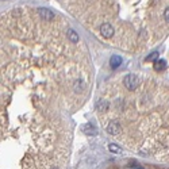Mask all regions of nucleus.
Wrapping results in <instances>:
<instances>
[{
  "instance_id": "nucleus-1",
  "label": "nucleus",
  "mask_w": 169,
  "mask_h": 169,
  "mask_svg": "<svg viewBox=\"0 0 169 169\" xmlns=\"http://www.w3.org/2000/svg\"><path fill=\"white\" fill-rule=\"evenodd\" d=\"M123 84H124V87H126L127 90L133 91V90H135V88L138 87L139 80H138V77L135 76V74H127V76L124 77V80H123Z\"/></svg>"
},
{
  "instance_id": "nucleus-2",
  "label": "nucleus",
  "mask_w": 169,
  "mask_h": 169,
  "mask_svg": "<svg viewBox=\"0 0 169 169\" xmlns=\"http://www.w3.org/2000/svg\"><path fill=\"white\" fill-rule=\"evenodd\" d=\"M100 34L104 38H111L112 35H114V27L110 23H103L100 26Z\"/></svg>"
},
{
  "instance_id": "nucleus-3",
  "label": "nucleus",
  "mask_w": 169,
  "mask_h": 169,
  "mask_svg": "<svg viewBox=\"0 0 169 169\" xmlns=\"http://www.w3.org/2000/svg\"><path fill=\"white\" fill-rule=\"evenodd\" d=\"M119 131H121V124H119L118 122H111V123L107 126V133H108V134L115 135V134H118Z\"/></svg>"
},
{
  "instance_id": "nucleus-4",
  "label": "nucleus",
  "mask_w": 169,
  "mask_h": 169,
  "mask_svg": "<svg viewBox=\"0 0 169 169\" xmlns=\"http://www.w3.org/2000/svg\"><path fill=\"white\" fill-rule=\"evenodd\" d=\"M38 12H39V15H41V18L43 20H51L53 18H54V14L51 12L50 10H48V8H39Z\"/></svg>"
},
{
  "instance_id": "nucleus-5",
  "label": "nucleus",
  "mask_w": 169,
  "mask_h": 169,
  "mask_svg": "<svg viewBox=\"0 0 169 169\" xmlns=\"http://www.w3.org/2000/svg\"><path fill=\"white\" fill-rule=\"evenodd\" d=\"M81 129H83V131L85 133V134H90V135H96V134H98L96 129L93 127V124H91V123L84 124V126H83Z\"/></svg>"
},
{
  "instance_id": "nucleus-6",
  "label": "nucleus",
  "mask_w": 169,
  "mask_h": 169,
  "mask_svg": "<svg viewBox=\"0 0 169 169\" xmlns=\"http://www.w3.org/2000/svg\"><path fill=\"white\" fill-rule=\"evenodd\" d=\"M121 64H122V57L121 56L115 54V56H112V57L110 58V65H111V68H114V69H116Z\"/></svg>"
},
{
  "instance_id": "nucleus-7",
  "label": "nucleus",
  "mask_w": 169,
  "mask_h": 169,
  "mask_svg": "<svg viewBox=\"0 0 169 169\" xmlns=\"http://www.w3.org/2000/svg\"><path fill=\"white\" fill-rule=\"evenodd\" d=\"M166 68V61L165 60H158L154 62V69L157 70V72H161V70H164Z\"/></svg>"
},
{
  "instance_id": "nucleus-8",
  "label": "nucleus",
  "mask_w": 169,
  "mask_h": 169,
  "mask_svg": "<svg viewBox=\"0 0 169 169\" xmlns=\"http://www.w3.org/2000/svg\"><path fill=\"white\" fill-rule=\"evenodd\" d=\"M110 107V103L107 102V100H100V102H98V104H96V108L99 110V111H105V110Z\"/></svg>"
},
{
  "instance_id": "nucleus-9",
  "label": "nucleus",
  "mask_w": 169,
  "mask_h": 169,
  "mask_svg": "<svg viewBox=\"0 0 169 169\" xmlns=\"http://www.w3.org/2000/svg\"><path fill=\"white\" fill-rule=\"evenodd\" d=\"M68 37H69V39L73 42V43L79 42V35H77V32L74 31V30H69V31H68Z\"/></svg>"
},
{
  "instance_id": "nucleus-10",
  "label": "nucleus",
  "mask_w": 169,
  "mask_h": 169,
  "mask_svg": "<svg viewBox=\"0 0 169 169\" xmlns=\"http://www.w3.org/2000/svg\"><path fill=\"white\" fill-rule=\"evenodd\" d=\"M108 149H110V152H112V153H121L122 150H121V147L118 146V145H115V144H110L108 145Z\"/></svg>"
},
{
  "instance_id": "nucleus-11",
  "label": "nucleus",
  "mask_w": 169,
  "mask_h": 169,
  "mask_svg": "<svg viewBox=\"0 0 169 169\" xmlns=\"http://www.w3.org/2000/svg\"><path fill=\"white\" fill-rule=\"evenodd\" d=\"M83 88H84V84H83V81H81V80H79V81H76V83H74V91H76V92H81V91H83Z\"/></svg>"
},
{
  "instance_id": "nucleus-12",
  "label": "nucleus",
  "mask_w": 169,
  "mask_h": 169,
  "mask_svg": "<svg viewBox=\"0 0 169 169\" xmlns=\"http://www.w3.org/2000/svg\"><path fill=\"white\" fill-rule=\"evenodd\" d=\"M157 58H158V51H153V53H150V54L147 56L146 60H145V61H147V62H149V61H154V60H157Z\"/></svg>"
},
{
  "instance_id": "nucleus-13",
  "label": "nucleus",
  "mask_w": 169,
  "mask_h": 169,
  "mask_svg": "<svg viewBox=\"0 0 169 169\" xmlns=\"http://www.w3.org/2000/svg\"><path fill=\"white\" fill-rule=\"evenodd\" d=\"M129 166H130L131 169H144V168H142V166H139V165H138V164H130V165H129Z\"/></svg>"
},
{
  "instance_id": "nucleus-14",
  "label": "nucleus",
  "mask_w": 169,
  "mask_h": 169,
  "mask_svg": "<svg viewBox=\"0 0 169 169\" xmlns=\"http://www.w3.org/2000/svg\"><path fill=\"white\" fill-rule=\"evenodd\" d=\"M164 16H165V20H166V22H169V7L165 10V14H164Z\"/></svg>"
},
{
  "instance_id": "nucleus-15",
  "label": "nucleus",
  "mask_w": 169,
  "mask_h": 169,
  "mask_svg": "<svg viewBox=\"0 0 169 169\" xmlns=\"http://www.w3.org/2000/svg\"><path fill=\"white\" fill-rule=\"evenodd\" d=\"M53 169H57V168H53Z\"/></svg>"
}]
</instances>
